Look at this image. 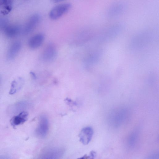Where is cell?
Listing matches in <instances>:
<instances>
[{
  "mask_svg": "<svg viewBox=\"0 0 159 159\" xmlns=\"http://www.w3.org/2000/svg\"><path fill=\"white\" fill-rule=\"evenodd\" d=\"M127 3L123 1H118L112 4L108 7L106 15L109 18H114L122 15L128 7Z\"/></svg>",
  "mask_w": 159,
  "mask_h": 159,
  "instance_id": "cell-1",
  "label": "cell"
},
{
  "mask_svg": "<svg viewBox=\"0 0 159 159\" xmlns=\"http://www.w3.org/2000/svg\"><path fill=\"white\" fill-rule=\"evenodd\" d=\"M71 7V4L68 3L56 5L50 11L49 13V17L52 20L58 19L67 12Z\"/></svg>",
  "mask_w": 159,
  "mask_h": 159,
  "instance_id": "cell-2",
  "label": "cell"
},
{
  "mask_svg": "<svg viewBox=\"0 0 159 159\" xmlns=\"http://www.w3.org/2000/svg\"><path fill=\"white\" fill-rule=\"evenodd\" d=\"M40 16L38 14L32 15L28 19L25 26L24 32L28 34L34 30L40 20Z\"/></svg>",
  "mask_w": 159,
  "mask_h": 159,
  "instance_id": "cell-3",
  "label": "cell"
},
{
  "mask_svg": "<svg viewBox=\"0 0 159 159\" xmlns=\"http://www.w3.org/2000/svg\"><path fill=\"white\" fill-rule=\"evenodd\" d=\"M48 124V120L46 116H41L36 131L40 137L44 138L46 136L49 129Z\"/></svg>",
  "mask_w": 159,
  "mask_h": 159,
  "instance_id": "cell-4",
  "label": "cell"
},
{
  "mask_svg": "<svg viewBox=\"0 0 159 159\" xmlns=\"http://www.w3.org/2000/svg\"><path fill=\"white\" fill-rule=\"evenodd\" d=\"M93 133V131L91 127L87 126L84 128L79 135L80 141L84 144H88L92 139Z\"/></svg>",
  "mask_w": 159,
  "mask_h": 159,
  "instance_id": "cell-5",
  "label": "cell"
},
{
  "mask_svg": "<svg viewBox=\"0 0 159 159\" xmlns=\"http://www.w3.org/2000/svg\"><path fill=\"white\" fill-rule=\"evenodd\" d=\"M57 51L55 46L52 44H49L44 49L43 54L44 60L49 61L53 60L56 55Z\"/></svg>",
  "mask_w": 159,
  "mask_h": 159,
  "instance_id": "cell-6",
  "label": "cell"
},
{
  "mask_svg": "<svg viewBox=\"0 0 159 159\" xmlns=\"http://www.w3.org/2000/svg\"><path fill=\"white\" fill-rule=\"evenodd\" d=\"M44 39V36L43 34H36L29 39L28 42L29 46L31 49L37 48L42 44Z\"/></svg>",
  "mask_w": 159,
  "mask_h": 159,
  "instance_id": "cell-7",
  "label": "cell"
},
{
  "mask_svg": "<svg viewBox=\"0 0 159 159\" xmlns=\"http://www.w3.org/2000/svg\"><path fill=\"white\" fill-rule=\"evenodd\" d=\"M28 113L26 111H23L18 115L12 117L10 120V124L14 127L16 126L22 124L28 119Z\"/></svg>",
  "mask_w": 159,
  "mask_h": 159,
  "instance_id": "cell-8",
  "label": "cell"
},
{
  "mask_svg": "<svg viewBox=\"0 0 159 159\" xmlns=\"http://www.w3.org/2000/svg\"><path fill=\"white\" fill-rule=\"evenodd\" d=\"M20 28L17 25L6 26L4 28L5 33L8 37L13 38L17 36L20 33Z\"/></svg>",
  "mask_w": 159,
  "mask_h": 159,
  "instance_id": "cell-9",
  "label": "cell"
},
{
  "mask_svg": "<svg viewBox=\"0 0 159 159\" xmlns=\"http://www.w3.org/2000/svg\"><path fill=\"white\" fill-rule=\"evenodd\" d=\"M21 47V44L19 42H16L10 47L8 52V57L9 59L14 58L19 52Z\"/></svg>",
  "mask_w": 159,
  "mask_h": 159,
  "instance_id": "cell-10",
  "label": "cell"
},
{
  "mask_svg": "<svg viewBox=\"0 0 159 159\" xmlns=\"http://www.w3.org/2000/svg\"><path fill=\"white\" fill-rule=\"evenodd\" d=\"M12 2V0H0V6L10 7Z\"/></svg>",
  "mask_w": 159,
  "mask_h": 159,
  "instance_id": "cell-11",
  "label": "cell"
},
{
  "mask_svg": "<svg viewBox=\"0 0 159 159\" xmlns=\"http://www.w3.org/2000/svg\"><path fill=\"white\" fill-rule=\"evenodd\" d=\"M16 82L15 81H13L12 82L11 84V90L9 92V93L11 94H12L14 93L16 91V89L15 88Z\"/></svg>",
  "mask_w": 159,
  "mask_h": 159,
  "instance_id": "cell-12",
  "label": "cell"
},
{
  "mask_svg": "<svg viewBox=\"0 0 159 159\" xmlns=\"http://www.w3.org/2000/svg\"><path fill=\"white\" fill-rule=\"evenodd\" d=\"M64 0H51V1L54 3H56L62 2Z\"/></svg>",
  "mask_w": 159,
  "mask_h": 159,
  "instance_id": "cell-13",
  "label": "cell"
},
{
  "mask_svg": "<svg viewBox=\"0 0 159 159\" xmlns=\"http://www.w3.org/2000/svg\"><path fill=\"white\" fill-rule=\"evenodd\" d=\"M30 74H31V76L34 79H35L36 78V76L35 74L32 72H30Z\"/></svg>",
  "mask_w": 159,
  "mask_h": 159,
  "instance_id": "cell-14",
  "label": "cell"
}]
</instances>
